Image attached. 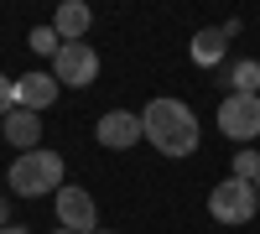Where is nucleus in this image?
Instances as JSON below:
<instances>
[{"instance_id": "1", "label": "nucleus", "mask_w": 260, "mask_h": 234, "mask_svg": "<svg viewBox=\"0 0 260 234\" xmlns=\"http://www.w3.org/2000/svg\"><path fill=\"white\" fill-rule=\"evenodd\" d=\"M141 130H146V141L156 146L161 156H192V151H198V141H203L192 104L167 99V94H161V99H151L146 110H141Z\"/></svg>"}, {"instance_id": "2", "label": "nucleus", "mask_w": 260, "mask_h": 234, "mask_svg": "<svg viewBox=\"0 0 260 234\" xmlns=\"http://www.w3.org/2000/svg\"><path fill=\"white\" fill-rule=\"evenodd\" d=\"M62 172H68V166H62L57 151H47V146H42V151H26V156L11 161V193L16 198H47V193L57 198Z\"/></svg>"}, {"instance_id": "3", "label": "nucleus", "mask_w": 260, "mask_h": 234, "mask_svg": "<svg viewBox=\"0 0 260 234\" xmlns=\"http://www.w3.org/2000/svg\"><path fill=\"white\" fill-rule=\"evenodd\" d=\"M255 208H260V193H255L250 182H240V177L213 182V193H208V214L219 219V224H250Z\"/></svg>"}, {"instance_id": "4", "label": "nucleus", "mask_w": 260, "mask_h": 234, "mask_svg": "<svg viewBox=\"0 0 260 234\" xmlns=\"http://www.w3.org/2000/svg\"><path fill=\"white\" fill-rule=\"evenodd\" d=\"M52 78H57V89H62V83H68V89H89V83L99 78L94 42H62L57 57H52Z\"/></svg>"}, {"instance_id": "5", "label": "nucleus", "mask_w": 260, "mask_h": 234, "mask_svg": "<svg viewBox=\"0 0 260 234\" xmlns=\"http://www.w3.org/2000/svg\"><path fill=\"white\" fill-rule=\"evenodd\" d=\"M57 229H68V234H99V208H94V193L89 187H73V182H62L57 187Z\"/></svg>"}, {"instance_id": "6", "label": "nucleus", "mask_w": 260, "mask_h": 234, "mask_svg": "<svg viewBox=\"0 0 260 234\" xmlns=\"http://www.w3.org/2000/svg\"><path fill=\"white\" fill-rule=\"evenodd\" d=\"M219 130L229 141H255L260 136V94H224L219 99Z\"/></svg>"}, {"instance_id": "7", "label": "nucleus", "mask_w": 260, "mask_h": 234, "mask_svg": "<svg viewBox=\"0 0 260 234\" xmlns=\"http://www.w3.org/2000/svg\"><path fill=\"white\" fill-rule=\"evenodd\" d=\"M94 141L104 146V151H125V146L146 141V130H141V115H130V110H110V115H99V125H94Z\"/></svg>"}, {"instance_id": "8", "label": "nucleus", "mask_w": 260, "mask_h": 234, "mask_svg": "<svg viewBox=\"0 0 260 234\" xmlns=\"http://www.w3.org/2000/svg\"><path fill=\"white\" fill-rule=\"evenodd\" d=\"M0 136H6L21 156H26V151H42V115H31V110H11L6 125H0Z\"/></svg>"}, {"instance_id": "9", "label": "nucleus", "mask_w": 260, "mask_h": 234, "mask_svg": "<svg viewBox=\"0 0 260 234\" xmlns=\"http://www.w3.org/2000/svg\"><path fill=\"white\" fill-rule=\"evenodd\" d=\"M52 99H57L52 73H26V78H16V110L42 115V110H52Z\"/></svg>"}, {"instance_id": "10", "label": "nucleus", "mask_w": 260, "mask_h": 234, "mask_svg": "<svg viewBox=\"0 0 260 234\" xmlns=\"http://www.w3.org/2000/svg\"><path fill=\"white\" fill-rule=\"evenodd\" d=\"M89 26H94V11L83 6V0H62V6L52 11L57 42H83V37H89Z\"/></svg>"}, {"instance_id": "11", "label": "nucleus", "mask_w": 260, "mask_h": 234, "mask_svg": "<svg viewBox=\"0 0 260 234\" xmlns=\"http://www.w3.org/2000/svg\"><path fill=\"white\" fill-rule=\"evenodd\" d=\"M219 83H229V94H260V62L255 57H229L219 68Z\"/></svg>"}, {"instance_id": "12", "label": "nucleus", "mask_w": 260, "mask_h": 234, "mask_svg": "<svg viewBox=\"0 0 260 234\" xmlns=\"http://www.w3.org/2000/svg\"><path fill=\"white\" fill-rule=\"evenodd\" d=\"M224 47H229L224 26H203L198 37H192V62H198V68H219V62H224Z\"/></svg>"}, {"instance_id": "13", "label": "nucleus", "mask_w": 260, "mask_h": 234, "mask_svg": "<svg viewBox=\"0 0 260 234\" xmlns=\"http://www.w3.org/2000/svg\"><path fill=\"white\" fill-rule=\"evenodd\" d=\"M26 47H31V52H42V57H57V47H62V42H57V31H52V26H31Z\"/></svg>"}, {"instance_id": "14", "label": "nucleus", "mask_w": 260, "mask_h": 234, "mask_svg": "<svg viewBox=\"0 0 260 234\" xmlns=\"http://www.w3.org/2000/svg\"><path fill=\"white\" fill-rule=\"evenodd\" d=\"M234 177H240V182H250V187H255V177H260V151H250V146H245V151L234 156Z\"/></svg>"}, {"instance_id": "15", "label": "nucleus", "mask_w": 260, "mask_h": 234, "mask_svg": "<svg viewBox=\"0 0 260 234\" xmlns=\"http://www.w3.org/2000/svg\"><path fill=\"white\" fill-rule=\"evenodd\" d=\"M11 110H16V83H11L6 73H0V120H6Z\"/></svg>"}, {"instance_id": "16", "label": "nucleus", "mask_w": 260, "mask_h": 234, "mask_svg": "<svg viewBox=\"0 0 260 234\" xmlns=\"http://www.w3.org/2000/svg\"><path fill=\"white\" fill-rule=\"evenodd\" d=\"M0 234H26V229H21V224H6V229H0Z\"/></svg>"}, {"instance_id": "17", "label": "nucleus", "mask_w": 260, "mask_h": 234, "mask_svg": "<svg viewBox=\"0 0 260 234\" xmlns=\"http://www.w3.org/2000/svg\"><path fill=\"white\" fill-rule=\"evenodd\" d=\"M0 229H6V198H0Z\"/></svg>"}, {"instance_id": "18", "label": "nucleus", "mask_w": 260, "mask_h": 234, "mask_svg": "<svg viewBox=\"0 0 260 234\" xmlns=\"http://www.w3.org/2000/svg\"><path fill=\"white\" fill-rule=\"evenodd\" d=\"M255 193H260V177H255Z\"/></svg>"}, {"instance_id": "19", "label": "nucleus", "mask_w": 260, "mask_h": 234, "mask_svg": "<svg viewBox=\"0 0 260 234\" xmlns=\"http://www.w3.org/2000/svg\"><path fill=\"white\" fill-rule=\"evenodd\" d=\"M52 234H68V229H52Z\"/></svg>"}, {"instance_id": "20", "label": "nucleus", "mask_w": 260, "mask_h": 234, "mask_svg": "<svg viewBox=\"0 0 260 234\" xmlns=\"http://www.w3.org/2000/svg\"><path fill=\"white\" fill-rule=\"evenodd\" d=\"M99 234H115V229H99Z\"/></svg>"}]
</instances>
